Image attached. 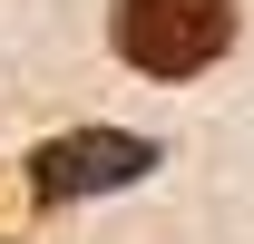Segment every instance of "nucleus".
Here are the masks:
<instances>
[{"instance_id":"nucleus-1","label":"nucleus","mask_w":254,"mask_h":244,"mask_svg":"<svg viewBox=\"0 0 254 244\" xmlns=\"http://www.w3.org/2000/svg\"><path fill=\"white\" fill-rule=\"evenodd\" d=\"M108 39L137 78H195L235 49V0H118Z\"/></svg>"},{"instance_id":"nucleus-2","label":"nucleus","mask_w":254,"mask_h":244,"mask_svg":"<svg viewBox=\"0 0 254 244\" xmlns=\"http://www.w3.org/2000/svg\"><path fill=\"white\" fill-rule=\"evenodd\" d=\"M157 166L147 137H127V127H78V137H49L30 156V195L39 205H78V195H118Z\"/></svg>"}]
</instances>
